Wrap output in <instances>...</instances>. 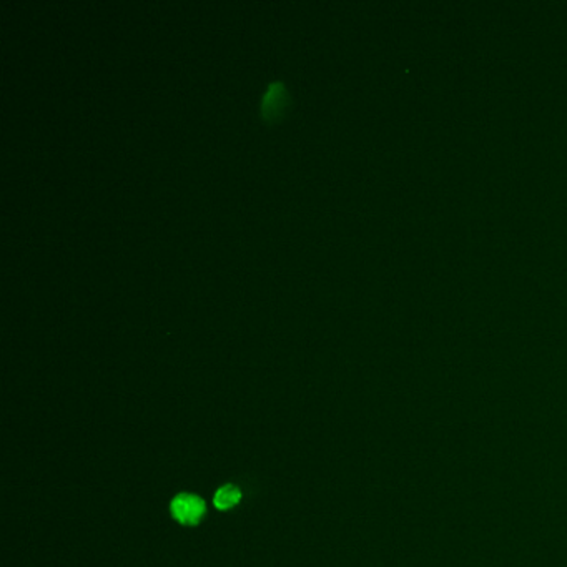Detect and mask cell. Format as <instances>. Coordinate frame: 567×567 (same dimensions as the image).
<instances>
[{"label":"cell","mask_w":567,"mask_h":567,"mask_svg":"<svg viewBox=\"0 0 567 567\" xmlns=\"http://www.w3.org/2000/svg\"><path fill=\"white\" fill-rule=\"evenodd\" d=\"M240 500H242V493L237 487L229 485V486L220 487L216 491L214 502H215L216 509L229 511L231 508H235Z\"/></svg>","instance_id":"3957f363"},{"label":"cell","mask_w":567,"mask_h":567,"mask_svg":"<svg viewBox=\"0 0 567 567\" xmlns=\"http://www.w3.org/2000/svg\"><path fill=\"white\" fill-rule=\"evenodd\" d=\"M205 502L195 494H178L172 501V514L180 524L193 526L205 516Z\"/></svg>","instance_id":"7a4b0ae2"},{"label":"cell","mask_w":567,"mask_h":567,"mask_svg":"<svg viewBox=\"0 0 567 567\" xmlns=\"http://www.w3.org/2000/svg\"><path fill=\"white\" fill-rule=\"evenodd\" d=\"M293 105V97L284 81H270L260 100V117L265 123L282 120Z\"/></svg>","instance_id":"6da1fadb"}]
</instances>
